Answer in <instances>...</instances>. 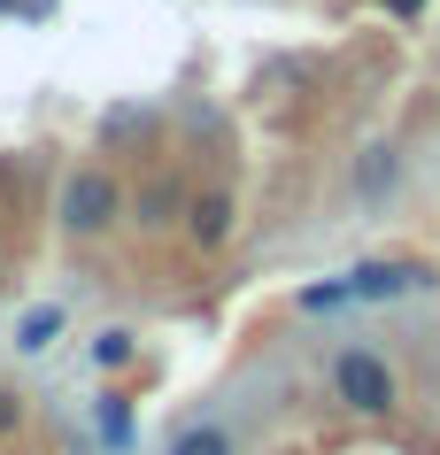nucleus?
<instances>
[{"label": "nucleus", "instance_id": "13", "mask_svg": "<svg viewBox=\"0 0 440 455\" xmlns=\"http://www.w3.org/2000/svg\"><path fill=\"white\" fill-rule=\"evenodd\" d=\"M379 8H387L394 24H417V16H425V0H379Z\"/></svg>", "mask_w": 440, "mask_h": 455}, {"label": "nucleus", "instance_id": "8", "mask_svg": "<svg viewBox=\"0 0 440 455\" xmlns=\"http://www.w3.org/2000/svg\"><path fill=\"white\" fill-rule=\"evenodd\" d=\"M93 363L100 371H132V363H140V339L124 332V324H108V332L93 339Z\"/></svg>", "mask_w": 440, "mask_h": 455}, {"label": "nucleus", "instance_id": "14", "mask_svg": "<svg viewBox=\"0 0 440 455\" xmlns=\"http://www.w3.org/2000/svg\"><path fill=\"white\" fill-rule=\"evenodd\" d=\"M0 16H16V0H0Z\"/></svg>", "mask_w": 440, "mask_h": 455}, {"label": "nucleus", "instance_id": "5", "mask_svg": "<svg viewBox=\"0 0 440 455\" xmlns=\"http://www.w3.org/2000/svg\"><path fill=\"white\" fill-rule=\"evenodd\" d=\"M417 286H433L425 263H356L348 270V293H356V301H402V293H417Z\"/></svg>", "mask_w": 440, "mask_h": 455}, {"label": "nucleus", "instance_id": "7", "mask_svg": "<svg viewBox=\"0 0 440 455\" xmlns=\"http://www.w3.org/2000/svg\"><path fill=\"white\" fill-rule=\"evenodd\" d=\"M54 339H62V309H54V301H47V309H31L24 324H16V347H24V355H47Z\"/></svg>", "mask_w": 440, "mask_h": 455}, {"label": "nucleus", "instance_id": "11", "mask_svg": "<svg viewBox=\"0 0 440 455\" xmlns=\"http://www.w3.org/2000/svg\"><path fill=\"white\" fill-rule=\"evenodd\" d=\"M301 309H356V293H348V278H324V286H301Z\"/></svg>", "mask_w": 440, "mask_h": 455}, {"label": "nucleus", "instance_id": "9", "mask_svg": "<svg viewBox=\"0 0 440 455\" xmlns=\"http://www.w3.org/2000/svg\"><path fill=\"white\" fill-rule=\"evenodd\" d=\"M171 455H232V432L224 425H186L171 440Z\"/></svg>", "mask_w": 440, "mask_h": 455}, {"label": "nucleus", "instance_id": "2", "mask_svg": "<svg viewBox=\"0 0 440 455\" xmlns=\"http://www.w3.org/2000/svg\"><path fill=\"white\" fill-rule=\"evenodd\" d=\"M324 379H332V402L348 417H394V402H402V379H394V363L379 347H340L324 363Z\"/></svg>", "mask_w": 440, "mask_h": 455}, {"label": "nucleus", "instance_id": "12", "mask_svg": "<svg viewBox=\"0 0 440 455\" xmlns=\"http://www.w3.org/2000/svg\"><path fill=\"white\" fill-rule=\"evenodd\" d=\"M16 425H24V394H16V386H0V440H8Z\"/></svg>", "mask_w": 440, "mask_h": 455}, {"label": "nucleus", "instance_id": "3", "mask_svg": "<svg viewBox=\"0 0 440 455\" xmlns=\"http://www.w3.org/2000/svg\"><path fill=\"white\" fill-rule=\"evenodd\" d=\"M186 178H178V170H147L140 178V193H132V224H140V232H171V224H186Z\"/></svg>", "mask_w": 440, "mask_h": 455}, {"label": "nucleus", "instance_id": "6", "mask_svg": "<svg viewBox=\"0 0 440 455\" xmlns=\"http://www.w3.org/2000/svg\"><path fill=\"white\" fill-rule=\"evenodd\" d=\"M394 186H402V155H394V147H371L364 170H356V193H364V201H387Z\"/></svg>", "mask_w": 440, "mask_h": 455}, {"label": "nucleus", "instance_id": "1", "mask_svg": "<svg viewBox=\"0 0 440 455\" xmlns=\"http://www.w3.org/2000/svg\"><path fill=\"white\" fill-rule=\"evenodd\" d=\"M124 209H132V193H124V178L108 163H77L70 178H62V201H54V216H62L70 240H100V232H116Z\"/></svg>", "mask_w": 440, "mask_h": 455}, {"label": "nucleus", "instance_id": "10", "mask_svg": "<svg viewBox=\"0 0 440 455\" xmlns=\"http://www.w3.org/2000/svg\"><path fill=\"white\" fill-rule=\"evenodd\" d=\"M100 440L108 448H132V409H124V394H100Z\"/></svg>", "mask_w": 440, "mask_h": 455}, {"label": "nucleus", "instance_id": "4", "mask_svg": "<svg viewBox=\"0 0 440 455\" xmlns=\"http://www.w3.org/2000/svg\"><path fill=\"white\" fill-rule=\"evenodd\" d=\"M232 232H240V201H232L224 186H194L186 193V240H194L201 255H217Z\"/></svg>", "mask_w": 440, "mask_h": 455}]
</instances>
